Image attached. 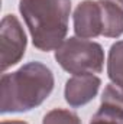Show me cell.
Here are the masks:
<instances>
[{
	"instance_id": "9c48e42d",
	"label": "cell",
	"mask_w": 123,
	"mask_h": 124,
	"mask_svg": "<svg viewBox=\"0 0 123 124\" xmlns=\"http://www.w3.org/2000/svg\"><path fill=\"white\" fill-rule=\"evenodd\" d=\"M107 75L116 87L123 85V40L110 46L107 58Z\"/></svg>"
},
{
	"instance_id": "52a82bcc",
	"label": "cell",
	"mask_w": 123,
	"mask_h": 124,
	"mask_svg": "<svg viewBox=\"0 0 123 124\" xmlns=\"http://www.w3.org/2000/svg\"><path fill=\"white\" fill-rule=\"evenodd\" d=\"M90 124H123V102L114 84H109L101 95V104Z\"/></svg>"
},
{
	"instance_id": "7c38bea8",
	"label": "cell",
	"mask_w": 123,
	"mask_h": 124,
	"mask_svg": "<svg viewBox=\"0 0 123 124\" xmlns=\"http://www.w3.org/2000/svg\"><path fill=\"white\" fill-rule=\"evenodd\" d=\"M116 90H117V94H119L120 101L123 102V85H122V87H116Z\"/></svg>"
},
{
	"instance_id": "8992f818",
	"label": "cell",
	"mask_w": 123,
	"mask_h": 124,
	"mask_svg": "<svg viewBox=\"0 0 123 124\" xmlns=\"http://www.w3.org/2000/svg\"><path fill=\"white\" fill-rule=\"evenodd\" d=\"M100 85L101 79L96 75H74L65 84V101L74 108L83 107L97 95Z\"/></svg>"
},
{
	"instance_id": "3957f363",
	"label": "cell",
	"mask_w": 123,
	"mask_h": 124,
	"mask_svg": "<svg viewBox=\"0 0 123 124\" xmlns=\"http://www.w3.org/2000/svg\"><path fill=\"white\" fill-rule=\"evenodd\" d=\"M55 61L72 75H94L103 71L104 51L97 42L68 38L55 49Z\"/></svg>"
},
{
	"instance_id": "30bf717a",
	"label": "cell",
	"mask_w": 123,
	"mask_h": 124,
	"mask_svg": "<svg viewBox=\"0 0 123 124\" xmlns=\"http://www.w3.org/2000/svg\"><path fill=\"white\" fill-rule=\"evenodd\" d=\"M42 124H81L80 117L64 108H54L44 116Z\"/></svg>"
},
{
	"instance_id": "277c9868",
	"label": "cell",
	"mask_w": 123,
	"mask_h": 124,
	"mask_svg": "<svg viewBox=\"0 0 123 124\" xmlns=\"http://www.w3.org/2000/svg\"><path fill=\"white\" fill-rule=\"evenodd\" d=\"M26 45V33L18 17L13 15H6L0 25V51L3 72L23 58Z\"/></svg>"
},
{
	"instance_id": "ba28073f",
	"label": "cell",
	"mask_w": 123,
	"mask_h": 124,
	"mask_svg": "<svg viewBox=\"0 0 123 124\" xmlns=\"http://www.w3.org/2000/svg\"><path fill=\"white\" fill-rule=\"evenodd\" d=\"M101 9V35L119 38L123 33V9L112 0H98Z\"/></svg>"
},
{
	"instance_id": "6da1fadb",
	"label": "cell",
	"mask_w": 123,
	"mask_h": 124,
	"mask_svg": "<svg viewBox=\"0 0 123 124\" xmlns=\"http://www.w3.org/2000/svg\"><path fill=\"white\" fill-rule=\"evenodd\" d=\"M54 74L42 62L32 61L18 71L3 74L0 81V113H26L39 107L54 90Z\"/></svg>"
},
{
	"instance_id": "7a4b0ae2",
	"label": "cell",
	"mask_w": 123,
	"mask_h": 124,
	"mask_svg": "<svg viewBox=\"0 0 123 124\" xmlns=\"http://www.w3.org/2000/svg\"><path fill=\"white\" fill-rule=\"evenodd\" d=\"M19 12L35 48L49 52L61 46L68 32L71 0H20Z\"/></svg>"
},
{
	"instance_id": "4fadbf2b",
	"label": "cell",
	"mask_w": 123,
	"mask_h": 124,
	"mask_svg": "<svg viewBox=\"0 0 123 124\" xmlns=\"http://www.w3.org/2000/svg\"><path fill=\"white\" fill-rule=\"evenodd\" d=\"M112 1H114L116 4H119V6L123 9V0H112Z\"/></svg>"
},
{
	"instance_id": "8fae6325",
	"label": "cell",
	"mask_w": 123,
	"mask_h": 124,
	"mask_svg": "<svg viewBox=\"0 0 123 124\" xmlns=\"http://www.w3.org/2000/svg\"><path fill=\"white\" fill-rule=\"evenodd\" d=\"M1 124H28V123L20 121V120H10V121H1Z\"/></svg>"
},
{
	"instance_id": "5b68a950",
	"label": "cell",
	"mask_w": 123,
	"mask_h": 124,
	"mask_svg": "<svg viewBox=\"0 0 123 124\" xmlns=\"http://www.w3.org/2000/svg\"><path fill=\"white\" fill-rule=\"evenodd\" d=\"M74 32L77 38L93 39L101 35V9L98 0L81 1L72 15Z\"/></svg>"
}]
</instances>
